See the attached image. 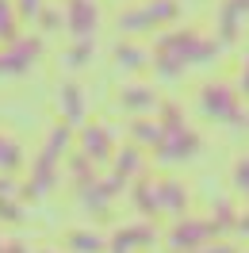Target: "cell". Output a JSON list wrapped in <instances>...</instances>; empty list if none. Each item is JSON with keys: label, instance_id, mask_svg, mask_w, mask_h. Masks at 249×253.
<instances>
[{"label": "cell", "instance_id": "obj_3", "mask_svg": "<svg viewBox=\"0 0 249 253\" xmlns=\"http://www.w3.org/2000/svg\"><path fill=\"white\" fill-rule=\"evenodd\" d=\"M200 154V134L184 123V115L176 119V108L165 104V123H161V142H157V158L161 161H188Z\"/></svg>", "mask_w": 249, "mask_h": 253}, {"label": "cell", "instance_id": "obj_24", "mask_svg": "<svg viewBox=\"0 0 249 253\" xmlns=\"http://www.w3.org/2000/svg\"><path fill=\"white\" fill-rule=\"evenodd\" d=\"M0 253H27V246H19V242H12V246H0Z\"/></svg>", "mask_w": 249, "mask_h": 253}, {"label": "cell", "instance_id": "obj_16", "mask_svg": "<svg viewBox=\"0 0 249 253\" xmlns=\"http://www.w3.org/2000/svg\"><path fill=\"white\" fill-rule=\"evenodd\" d=\"M19 39V12L12 0H0V42Z\"/></svg>", "mask_w": 249, "mask_h": 253}, {"label": "cell", "instance_id": "obj_9", "mask_svg": "<svg viewBox=\"0 0 249 253\" xmlns=\"http://www.w3.org/2000/svg\"><path fill=\"white\" fill-rule=\"evenodd\" d=\"M211 234H215V226H211V222H180V226L169 234V242H172V250L196 253V250H203V242H207Z\"/></svg>", "mask_w": 249, "mask_h": 253}, {"label": "cell", "instance_id": "obj_18", "mask_svg": "<svg viewBox=\"0 0 249 253\" xmlns=\"http://www.w3.org/2000/svg\"><path fill=\"white\" fill-rule=\"evenodd\" d=\"M119 158L123 161H115V176H123V180H130L134 173H142V165H146L138 150H126V154H119Z\"/></svg>", "mask_w": 249, "mask_h": 253}, {"label": "cell", "instance_id": "obj_26", "mask_svg": "<svg viewBox=\"0 0 249 253\" xmlns=\"http://www.w3.org/2000/svg\"><path fill=\"white\" fill-rule=\"evenodd\" d=\"M39 253H50V250H39Z\"/></svg>", "mask_w": 249, "mask_h": 253}, {"label": "cell", "instance_id": "obj_21", "mask_svg": "<svg viewBox=\"0 0 249 253\" xmlns=\"http://www.w3.org/2000/svg\"><path fill=\"white\" fill-rule=\"evenodd\" d=\"M46 4L42 0H16V12H19V19H39V12H42Z\"/></svg>", "mask_w": 249, "mask_h": 253}, {"label": "cell", "instance_id": "obj_23", "mask_svg": "<svg viewBox=\"0 0 249 253\" xmlns=\"http://www.w3.org/2000/svg\"><path fill=\"white\" fill-rule=\"evenodd\" d=\"M234 184H238V192H246V196H249V158L238 161V169H234Z\"/></svg>", "mask_w": 249, "mask_h": 253}, {"label": "cell", "instance_id": "obj_8", "mask_svg": "<svg viewBox=\"0 0 249 253\" xmlns=\"http://www.w3.org/2000/svg\"><path fill=\"white\" fill-rule=\"evenodd\" d=\"M111 146H115V134H111L104 123H84L81 126V150L92 165H104L111 158Z\"/></svg>", "mask_w": 249, "mask_h": 253}, {"label": "cell", "instance_id": "obj_13", "mask_svg": "<svg viewBox=\"0 0 249 253\" xmlns=\"http://www.w3.org/2000/svg\"><path fill=\"white\" fill-rule=\"evenodd\" d=\"M19 165H23V146L8 130H0V173H16Z\"/></svg>", "mask_w": 249, "mask_h": 253}, {"label": "cell", "instance_id": "obj_5", "mask_svg": "<svg viewBox=\"0 0 249 253\" xmlns=\"http://www.w3.org/2000/svg\"><path fill=\"white\" fill-rule=\"evenodd\" d=\"M180 16V4L176 0H142L138 8H130L119 16V27L126 35H142L146 27H165Z\"/></svg>", "mask_w": 249, "mask_h": 253}, {"label": "cell", "instance_id": "obj_4", "mask_svg": "<svg viewBox=\"0 0 249 253\" xmlns=\"http://www.w3.org/2000/svg\"><path fill=\"white\" fill-rule=\"evenodd\" d=\"M39 58H42L39 35H19L12 42H0V77H23L39 65Z\"/></svg>", "mask_w": 249, "mask_h": 253}, {"label": "cell", "instance_id": "obj_17", "mask_svg": "<svg viewBox=\"0 0 249 253\" xmlns=\"http://www.w3.org/2000/svg\"><path fill=\"white\" fill-rule=\"evenodd\" d=\"M92 58V39H73V50L65 54V69H81Z\"/></svg>", "mask_w": 249, "mask_h": 253}, {"label": "cell", "instance_id": "obj_1", "mask_svg": "<svg viewBox=\"0 0 249 253\" xmlns=\"http://www.w3.org/2000/svg\"><path fill=\"white\" fill-rule=\"evenodd\" d=\"M215 50H218L215 42L200 39L196 31H169V35H161V39L154 42L150 62H154V69L161 73V77H176V73H184L188 65L215 58Z\"/></svg>", "mask_w": 249, "mask_h": 253}, {"label": "cell", "instance_id": "obj_10", "mask_svg": "<svg viewBox=\"0 0 249 253\" xmlns=\"http://www.w3.org/2000/svg\"><path fill=\"white\" fill-rule=\"evenodd\" d=\"M246 16H249V0H226L218 8V31H222V39H230Z\"/></svg>", "mask_w": 249, "mask_h": 253}, {"label": "cell", "instance_id": "obj_22", "mask_svg": "<svg viewBox=\"0 0 249 253\" xmlns=\"http://www.w3.org/2000/svg\"><path fill=\"white\" fill-rule=\"evenodd\" d=\"M39 23H42V31H54V27H65V19L58 8H42L39 12Z\"/></svg>", "mask_w": 249, "mask_h": 253}, {"label": "cell", "instance_id": "obj_14", "mask_svg": "<svg viewBox=\"0 0 249 253\" xmlns=\"http://www.w3.org/2000/svg\"><path fill=\"white\" fill-rule=\"evenodd\" d=\"M115 62L123 65V69H142V65L150 62V50L146 46H138V42H119V46H115Z\"/></svg>", "mask_w": 249, "mask_h": 253}, {"label": "cell", "instance_id": "obj_7", "mask_svg": "<svg viewBox=\"0 0 249 253\" xmlns=\"http://www.w3.org/2000/svg\"><path fill=\"white\" fill-rule=\"evenodd\" d=\"M203 111L211 115V119H222V123H238V119H246V111H242V96H234L226 84H207L203 88Z\"/></svg>", "mask_w": 249, "mask_h": 253}, {"label": "cell", "instance_id": "obj_25", "mask_svg": "<svg viewBox=\"0 0 249 253\" xmlns=\"http://www.w3.org/2000/svg\"><path fill=\"white\" fill-rule=\"evenodd\" d=\"M242 88L249 92V65H246V77H242Z\"/></svg>", "mask_w": 249, "mask_h": 253}, {"label": "cell", "instance_id": "obj_20", "mask_svg": "<svg viewBox=\"0 0 249 253\" xmlns=\"http://www.w3.org/2000/svg\"><path fill=\"white\" fill-rule=\"evenodd\" d=\"M0 219L4 222H19L23 219V204H19V200H0Z\"/></svg>", "mask_w": 249, "mask_h": 253}, {"label": "cell", "instance_id": "obj_6", "mask_svg": "<svg viewBox=\"0 0 249 253\" xmlns=\"http://www.w3.org/2000/svg\"><path fill=\"white\" fill-rule=\"evenodd\" d=\"M62 19L73 39H96V31H100V4L96 0H65Z\"/></svg>", "mask_w": 249, "mask_h": 253}, {"label": "cell", "instance_id": "obj_2", "mask_svg": "<svg viewBox=\"0 0 249 253\" xmlns=\"http://www.w3.org/2000/svg\"><path fill=\"white\" fill-rule=\"evenodd\" d=\"M69 142H73V126L62 119V123L46 134L39 158L31 161V176H27V184H23V196H46V192L54 188V180H58V161H62V154L69 150Z\"/></svg>", "mask_w": 249, "mask_h": 253}, {"label": "cell", "instance_id": "obj_19", "mask_svg": "<svg viewBox=\"0 0 249 253\" xmlns=\"http://www.w3.org/2000/svg\"><path fill=\"white\" fill-rule=\"evenodd\" d=\"M134 142L138 146H157L161 142V123H154V119H138V123H134Z\"/></svg>", "mask_w": 249, "mask_h": 253}, {"label": "cell", "instance_id": "obj_15", "mask_svg": "<svg viewBox=\"0 0 249 253\" xmlns=\"http://www.w3.org/2000/svg\"><path fill=\"white\" fill-rule=\"evenodd\" d=\"M65 250H73V253H100V250H104V238L96 234V230H73V234L65 238Z\"/></svg>", "mask_w": 249, "mask_h": 253}, {"label": "cell", "instance_id": "obj_11", "mask_svg": "<svg viewBox=\"0 0 249 253\" xmlns=\"http://www.w3.org/2000/svg\"><path fill=\"white\" fill-rule=\"evenodd\" d=\"M62 115H65V123L69 126H81L84 123V100H81V88L69 81V84H62Z\"/></svg>", "mask_w": 249, "mask_h": 253}, {"label": "cell", "instance_id": "obj_12", "mask_svg": "<svg viewBox=\"0 0 249 253\" xmlns=\"http://www.w3.org/2000/svg\"><path fill=\"white\" fill-rule=\"evenodd\" d=\"M126 111H154L157 108V96L154 88H146V84H130V88H123V100H119Z\"/></svg>", "mask_w": 249, "mask_h": 253}]
</instances>
